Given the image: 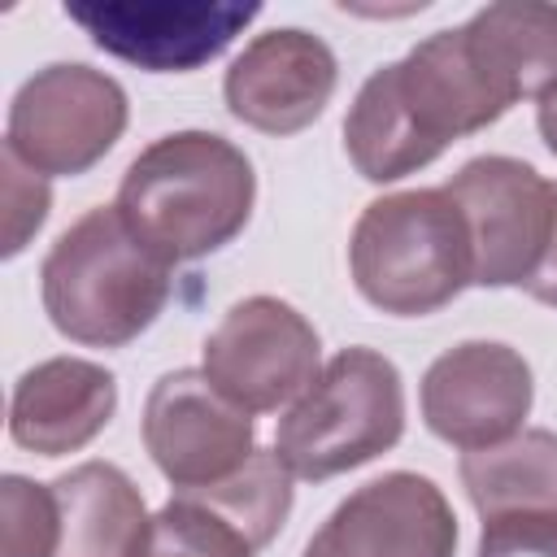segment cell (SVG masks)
<instances>
[{
  "instance_id": "obj_1",
  "label": "cell",
  "mask_w": 557,
  "mask_h": 557,
  "mask_svg": "<svg viewBox=\"0 0 557 557\" xmlns=\"http://www.w3.org/2000/svg\"><path fill=\"white\" fill-rule=\"evenodd\" d=\"M257 174L244 148L213 131H170L122 174L113 209L170 265L226 248L252 218Z\"/></svg>"
},
{
  "instance_id": "obj_2",
  "label": "cell",
  "mask_w": 557,
  "mask_h": 557,
  "mask_svg": "<svg viewBox=\"0 0 557 557\" xmlns=\"http://www.w3.org/2000/svg\"><path fill=\"white\" fill-rule=\"evenodd\" d=\"M170 270L113 205H96L57 235L39 265L44 313L74 344L122 348L170 305Z\"/></svg>"
},
{
  "instance_id": "obj_3",
  "label": "cell",
  "mask_w": 557,
  "mask_h": 557,
  "mask_svg": "<svg viewBox=\"0 0 557 557\" xmlns=\"http://www.w3.org/2000/svg\"><path fill=\"white\" fill-rule=\"evenodd\" d=\"M352 287L392 318H426L474 287V257L461 209L444 187L379 196L348 235Z\"/></svg>"
},
{
  "instance_id": "obj_4",
  "label": "cell",
  "mask_w": 557,
  "mask_h": 557,
  "mask_svg": "<svg viewBox=\"0 0 557 557\" xmlns=\"http://www.w3.org/2000/svg\"><path fill=\"white\" fill-rule=\"evenodd\" d=\"M405 435V383L392 357L374 348L335 352L296 405L278 418L274 453L292 479H335L348 474Z\"/></svg>"
},
{
  "instance_id": "obj_5",
  "label": "cell",
  "mask_w": 557,
  "mask_h": 557,
  "mask_svg": "<svg viewBox=\"0 0 557 557\" xmlns=\"http://www.w3.org/2000/svg\"><path fill=\"white\" fill-rule=\"evenodd\" d=\"M126 122L131 104L113 74L83 61H52L17 87L4 152L44 178H78L113 152Z\"/></svg>"
},
{
  "instance_id": "obj_6",
  "label": "cell",
  "mask_w": 557,
  "mask_h": 557,
  "mask_svg": "<svg viewBox=\"0 0 557 557\" xmlns=\"http://www.w3.org/2000/svg\"><path fill=\"white\" fill-rule=\"evenodd\" d=\"M205 374L248 413H274L305 396L322 370L313 322L278 296H244L205 335Z\"/></svg>"
},
{
  "instance_id": "obj_7",
  "label": "cell",
  "mask_w": 557,
  "mask_h": 557,
  "mask_svg": "<svg viewBox=\"0 0 557 557\" xmlns=\"http://www.w3.org/2000/svg\"><path fill=\"white\" fill-rule=\"evenodd\" d=\"M444 191L470 235L474 287H527L553 235V183L535 165L492 152L466 161Z\"/></svg>"
},
{
  "instance_id": "obj_8",
  "label": "cell",
  "mask_w": 557,
  "mask_h": 557,
  "mask_svg": "<svg viewBox=\"0 0 557 557\" xmlns=\"http://www.w3.org/2000/svg\"><path fill=\"white\" fill-rule=\"evenodd\" d=\"M91 44L148 74H191L244 35L261 4L239 0H65Z\"/></svg>"
},
{
  "instance_id": "obj_9",
  "label": "cell",
  "mask_w": 557,
  "mask_h": 557,
  "mask_svg": "<svg viewBox=\"0 0 557 557\" xmlns=\"http://www.w3.org/2000/svg\"><path fill=\"white\" fill-rule=\"evenodd\" d=\"M144 448L174 492L209 487L257 453V418L205 370H170L144 400Z\"/></svg>"
},
{
  "instance_id": "obj_10",
  "label": "cell",
  "mask_w": 557,
  "mask_h": 557,
  "mask_svg": "<svg viewBox=\"0 0 557 557\" xmlns=\"http://www.w3.org/2000/svg\"><path fill=\"white\" fill-rule=\"evenodd\" d=\"M418 396L426 431L461 453H474L522 431L535 383L518 348L500 339H466L426 366Z\"/></svg>"
},
{
  "instance_id": "obj_11",
  "label": "cell",
  "mask_w": 557,
  "mask_h": 557,
  "mask_svg": "<svg viewBox=\"0 0 557 557\" xmlns=\"http://www.w3.org/2000/svg\"><path fill=\"white\" fill-rule=\"evenodd\" d=\"M457 513L413 470H392L348 492L309 535L300 557H453Z\"/></svg>"
},
{
  "instance_id": "obj_12",
  "label": "cell",
  "mask_w": 557,
  "mask_h": 557,
  "mask_svg": "<svg viewBox=\"0 0 557 557\" xmlns=\"http://www.w3.org/2000/svg\"><path fill=\"white\" fill-rule=\"evenodd\" d=\"M339 83V61L326 39L305 26H278L252 35L226 65V113L261 135H296L313 126Z\"/></svg>"
},
{
  "instance_id": "obj_13",
  "label": "cell",
  "mask_w": 557,
  "mask_h": 557,
  "mask_svg": "<svg viewBox=\"0 0 557 557\" xmlns=\"http://www.w3.org/2000/svg\"><path fill=\"white\" fill-rule=\"evenodd\" d=\"M117 413V379L87 357H48L30 366L9 396V435L35 457L87 448Z\"/></svg>"
},
{
  "instance_id": "obj_14",
  "label": "cell",
  "mask_w": 557,
  "mask_h": 557,
  "mask_svg": "<svg viewBox=\"0 0 557 557\" xmlns=\"http://www.w3.org/2000/svg\"><path fill=\"white\" fill-rule=\"evenodd\" d=\"M466 52L505 109L557 91V4L500 0L461 22Z\"/></svg>"
},
{
  "instance_id": "obj_15",
  "label": "cell",
  "mask_w": 557,
  "mask_h": 557,
  "mask_svg": "<svg viewBox=\"0 0 557 557\" xmlns=\"http://www.w3.org/2000/svg\"><path fill=\"white\" fill-rule=\"evenodd\" d=\"M61 531L52 557H139L152 522L144 492L113 461H83L52 479Z\"/></svg>"
},
{
  "instance_id": "obj_16",
  "label": "cell",
  "mask_w": 557,
  "mask_h": 557,
  "mask_svg": "<svg viewBox=\"0 0 557 557\" xmlns=\"http://www.w3.org/2000/svg\"><path fill=\"white\" fill-rule=\"evenodd\" d=\"M457 474L483 522L505 513L557 518V431L522 426L513 440L461 453Z\"/></svg>"
},
{
  "instance_id": "obj_17",
  "label": "cell",
  "mask_w": 557,
  "mask_h": 557,
  "mask_svg": "<svg viewBox=\"0 0 557 557\" xmlns=\"http://www.w3.org/2000/svg\"><path fill=\"white\" fill-rule=\"evenodd\" d=\"M344 152L366 183H396V178L418 174L422 165H431L440 157V148L422 135V126L405 109L396 78H392V65H379L361 83L357 100L348 104Z\"/></svg>"
},
{
  "instance_id": "obj_18",
  "label": "cell",
  "mask_w": 557,
  "mask_h": 557,
  "mask_svg": "<svg viewBox=\"0 0 557 557\" xmlns=\"http://www.w3.org/2000/svg\"><path fill=\"white\" fill-rule=\"evenodd\" d=\"M174 496H187V500L213 509L252 548H265L292 513V470L283 466V457L274 448H257L235 474H226L209 487L174 492Z\"/></svg>"
},
{
  "instance_id": "obj_19",
  "label": "cell",
  "mask_w": 557,
  "mask_h": 557,
  "mask_svg": "<svg viewBox=\"0 0 557 557\" xmlns=\"http://www.w3.org/2000/svg\"><path fill=\"white\" fill-rule=\"evenodd\" d=\"M257 548L226 527L213 509L187 500V496H170L139 544V557H252Z\"/></svg>"
},
{
  "instance_id": "obj_20",
  "label": "cell",
  "mask_w": 557,
  "mask_h": 557,
  "mask_svg": "<svg viewBox=\"0 0 557 557\" xmlns=\"http://www.w3.org/2000/svg\"><path fill=\"white\" fill-rule=\"evenodd\" d=\"M0 505H4V557H52L57 553L61 513H57L52 483L4 474Z\"/></svg>"
},
{
  "instance_id": "obj_21",
  "label": "cell",
  "mask_w": 557,
  "mask_h": 557,
  "mask_svg": "<svg viewBox=\"0 0 557 557\" xmlns=\"http://www.w3.org/2000/svg\"><path fill=\"white\" fill-rule=\"evenodd\" d=\"M0 170H4V257H17L30 244V235L44 226L52 191L48 178L26 170L13 152L0 157Z\"/></svg>"
},
{
  "instance_id": "obj_22",
  "label": "cell",
  "mask_w": 557,
  "mask_h": 557,
  "mask_svg": "<svg viewBox=\"0 0 557 557\" xmlns=\"http://www.w3.org/2000/svg\"><path fill=\"white\" fill-rule=\"evenodd\" d=\"M474 557H557V518L553 513L487 518Z\"/></svg>"
},
{
  "instance_id": "obj_23",
  "label": "cell",
  "mask_w": 557,
  "mask_h": 557,
  "mask_svg": "<svg viewBox=\"0 0 557 557\" xmlns=\"http://www.w3.org/2000/svg\"><path fill=\"white\" fill-rule=\"evenodd\" d=\"M553 200H557V183H553ZM522 292L535 296L540 305H553V309H557V209H553V235H548L544 261H540V270L531 274V283H527Z\"/></svg>"
},
{
  "instance_id": "obj_24",
  "label": "cell",
  "mask_w": 557,
  "mask_h": 557,
  "mask_svg": "<svg viewBox=\"0 0 557 557\" xmlns=\"http://www.w3.org/2000/svg\"><path fill=\"white\" fill-rule=\"evenodd\" d=\"M535 126H540L544 148L557 157V91H553V96H544V100L535 104Z\"/></svg>"
}]
</instances>
